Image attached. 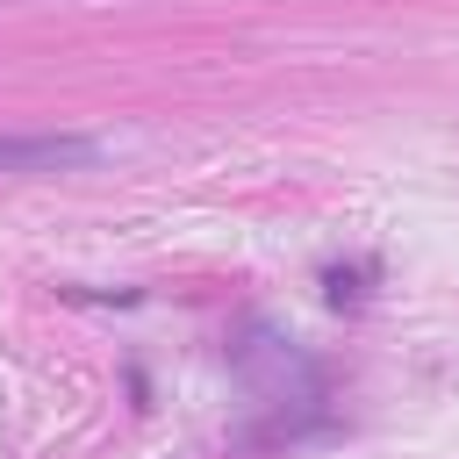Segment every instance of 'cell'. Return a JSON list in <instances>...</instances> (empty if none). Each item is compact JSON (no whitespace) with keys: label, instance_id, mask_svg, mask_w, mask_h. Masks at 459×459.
Here are the masks:
<instances>
[{"label":"cell","instance_id":"6da1fadb","mask_svg":"<svg viewBox=\"0 0 459 459\" xmlns=\"http://www.w3.org/2000/svg\"><path fill=\"white\" fill-rule=\"evenodd\" d=\"M93 136H0V172H43V165H93Z\"/></svg>","mask_w":459,"mask_h":459}]
</instances>
